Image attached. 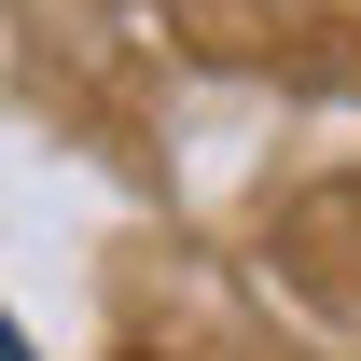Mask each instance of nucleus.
I'll return each instance as SVG.
<instances>
[{
  "instance_id": "obj_1",
  "label": "nucleus",
  "mask_w": 361,
  "mask_h": 361,
  "mask_svg": "<svg viewBox=\"0 0 361 361\" xmlns=\"http://www.w3.org/2000/svg\"><path fill=\"white\" fill-rule=\"evenodd\" d=\"M0 361H28V334H14V319H0Z\"/></svg>"
}]
</instances>
